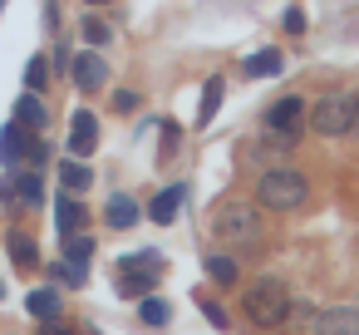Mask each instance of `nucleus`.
Here are the masks:
<instances>
[{"label": "nucleus", "mask_w": 359, "mask_h": 335, "mask_svg": "<svg viewBox=\"0 0 359 335\" xmlns=\"http://www.w3.org/2000/svg\"><path fill=\"white\" fill-rule=\"evenodd\" d=\"M222 89H226V84L212 74L207 89H202V114H197V124H212V119H217V109H222Z\"/></svg>", "instance_id": "nucleus-20"}, {"label": "nucleus", "mask_w": 359, "mask_h": 335, "mask_svg": "<svg viewBox=\"0 0 359 335\" xmlns=\"http://www.w3.org/2000/svg\"><path fill=\"white\" fill-rule=\"evenodd\" d=\"M158 276H163L158 251H133V256H118V266H114V286L128 301H143L148 291H158Z\"/></svg>", "instance_id": "nucleus-3"}, {"label": "nucleus", "mask_w": 359, "mask_h": 335, "mask_svg": "<svg viewBox=\"0 0 359 335\" xmlns=\"http://www.w3.org/2000/svg\"><path fill=\"white\" fill-rule=\"evenodd\" d=\"M349 133H359V94H354V124H349Z\"/></svg>", "instance_id": "nucleus-29"}, {"label": "nucleus", "mask_w": 359, "mask_h": 335, "mask_svg": "<svg viewBox=\"0 0 359 335\" xmlns=\"http://www.w3.org/2000/svg\"><path fill=\"white\" fill-rule=\"evenodd\" d=\"M202 315H207L212 325H222V330H226V315H222V306H212V301H202Z\"/></svg>", "instance_id": "nucleus-26"}, {"label": "nucleus", "mask_w": 359, "mask_h": 335, "mask_svg": "<svg viewBox=\"0 0 359 335\" xmlns=\"http://www.w3.org/2000/svg\"><path fill=\"white\" fill-rule=\"evenodd\" d=\"M60 183H65V192H89V183H94V173H89V163L84 158H69V163H60Z\"/></svg>", "instance_id": "nucleus-13"}, {"label": "nucleus", "mask_w": 359, "mask_h": 335, "mask_svg": "<svg viewBox=\"0 0 359 335\" xmlns=\"http://www.w3.org/2000/svg\"><path fill=\"white\" fill-rule=\"evenodd\" d=\"M305 335H359V310L354 306H325L310 315Z\"/></svg>", "instance_id": "nucleus-7"}, {"label": "nucleus", "mask_w": 359, "mask_h": 335, "mask_svg": "<svg viewBox=\"0 0 359 335\" xmlns=\"http://www.w3.org/2000/svg\"><path fill=\"white\" fill-rule=\"evenodd\" d=\"M74 84H79L84 94L104 89V84H109V65H104V55H94V50H79V55H74Z\"/></svg>", "instance_id": "nucleus-8"}, {"label": "nucleus", "mask_w": 359, "mask_h": 335, "mask_svg": "<svg viewBox=\"0 0 359 335\" xmlns=\"http://www.w3.org/2000/svg\"><path fill=\"white\" fill-rule=\"evenodd\" d=\"M25 310H30L35 320H60V291H50V286L30 291V296H25Z\"/></svg>", "instance_id": "nucleus-15"}, {"label": "nucleus", "mask_w": 359, "mask_h": 335, "mask_svg": "<svg viewBox=\"0 0 359 335\" xmlns=\"http://www.w3.org/2000/svg\"><path fill=\"white\" fill-rule=\"evenodd\" d=\"M0 163L6 168H45V138L11 119L6 129H0Z\"/></svg>", "instance_id": "nucleus-4"}, {"label": "nucleus", "mask_w": 359, "mask_h": 335, "mask_svg": "<svg viewBox=\"0 0 359 335\" xmlns=\"http://www.w3.org/2000/svg\"><path fill=\"white\" fill-rule=\"evenodd\" d=\"M55 271V281H65V286H84V271H74L69 261H60V266H50Z\"/></svg>", "instance_id": "nucleus-25"}, {"label": "nucleus", "mask_w": 359, "mask_h": 335, "mask_svg": "<svg viewBox=\"0 0 359 335\" xmlns=\"http://www.w3.org/2000/svg\"><path fill=\"white\" fill-rule=\"evenodd\" d=\"M0 6H6V0H0Z\"/></svg>", "instance_id": "nucleus-32"}, {"label": "nucleus", "mask_w": 359, "mask_h": 335, "mask_svg": "<svg viewBox=\"0 0 359 335\" xmlns=\"http://www.w3.org/2000/svg\"><path fill=\"white\" fill-rule=\"evenodd\" d=\"M84 6H109V0H84Z\"/></svg>", "instance_id": "nucleus-31"}, {"label": "nucleus", "mask_w": 359, "mask_h": 335, "mask_svg": "<svg viewBox=\"0 0 359 335\" xmlns=\"http://www.w3.org/2000/svg\"><path fill=\"white\" fill-rule=\"evenodd\" d=\"M114 104H118V109H123V114H128V109H138V94H128V89H123V94H118V99H114Z\"/></svg>", "instance_id": "nucleus-28"}, {"label": "nucleus", "mask_w": 359, "mask_h": 335, "mask_svg": "<svg viewBox=\"0 0 359 335\" xmlns=\"http://www.w3.org/2000/svg\"><path fill=\"white\" fill-rule=\"evenodd\" d=\"M241 310H246L261 330H280V325L290 320V310H295V296H290V286H285L280 276H256V281L246 286V296H241Z\"/></svg>", "instance_id": "nucleus-1"}, {"label": "nucleus", "mask_w": 359, "mask_h": 335, "mask_svg": "<svg viewBox=\"0 0 359 335\" xmlns=\"http://www.w3.org/2000/svg\"><path fill=\"white\" fill-rule=\"evenodd\" d=\"M300 114H305V104L290 94V99H280V104L266 114V124H271V129H295V124H300Z\"/></svg>", "instance_id": "nucleus-18"}, {"label": "nucleus", "mask_w": 359, "mask_h": 335, "mask_svg": "<svg viewBox=\"0 0 359 335\" xmlns=\"http://www.w3.org/2000/svg\"><path fill=\"white\" fill-rule=\"evenodd\" d=\"M50 325H55V320H50ZM50 335H74V330H65V325H55V330H50Z\"/></svg>", "instance_id": "nucleus-30"}, {"label": "nucleus", "mask_w": 359, "mask_h": 335, "mask_svg": "<svg viewBox=\"0 0 359 335\" xmlns=\"http://www.w3.org/2000/svg\"><path fill=\"white\" fill-rule=\"evenodd\" d=\"M15 124H25V129H35V133H45V124H50V109L40 104V94H35V89L15 99Z\"/></svg>", "instance_id": "nucleus-11"}, {"label": "nucleus", "mask_w": 359, "mask_h": 335, "mask_svg": "<svg viewBox=\"0 0 359 335\" xmlns=\"http://www.w3.org/2000/svg\"><path fill=\"white\" fill-rule=\"evenodd\" d=\"M138 315H143V325H168V320H172V306L158 301V296H143V301H138Z\"/></svg>", "instance_id": "nucleus-22"}, {"label": "nucleus", "mask_w": 359, "mask_h": 335, "mask_svg": "<svg viewBox=\"0 0 359 335\" xmlns=\"http://www.w3.org/2000/svg\"><path fill=\"white\" fill-rule=\"evenodd\" d=\"M45 84H50V60H30L25 65V89H35V94H45Z\"/></svg>", "instance_id": "nucleus-23"}, {"label": "nucleus", "mask_w": 359, "mask_h": 335, "mask_svg": "<svg viewBox=\"0 0 359 335\" xmlns=\"http://www.w3.org/2000/svg\"><path fill=\"white\" fill-rule=\"evenodd\" d=\"M84 40L89 45H109V25L104 20H84Z\"/></svg>", "instance_id": "nucleus-24"}, {"label": "nucleus", "mask_w": 359, "mask_h": 335, "mask_svg": "<svg viewBox=\"0 0 359 335\" xmlns=\"http://www.w3.org/2000/svg\"><path fill=\"white\" fill-rule=\"evenodd\" d=\"M246 74H251V79H271V74H280V55H276V50H256V55L246 60Z\"/></svg>", "instance_id": "nucleus-19"}, {"label": "nucleus", "mask_w": 359, "mask_h": 335, "mask_svg": "<svg viewBox=\"0 0 359 335\" xmlns=\"http://www.w3.org/2000/svg\"><path fill=\"white\" fill-rule=\"evenodd\" d=\"M138 217H143V212H138V202H133L128 192H114V197H109V207H104V222H109L114 232L138 227Z\"/></svg>", "instance_id": "nucleus-10"}, {"label": "nucleus", "mask_w": 359, "mask_h": 335, "mask_svg": "<svg viewBox=\"0 0 359 335\" xmlns=\"http://www.w3.org/2000/svg\"><path fill=\"white\" fill-rule=\"evenodd\" d=\"M354 124V94H325L315 109H310V129L320 138H344Z\"/></svg>", "instance_id": "nucleus-5"}, {"label": "nucleus", "mask_w": 359, "mask_h": 335, "mask_svg": "<svg viewBox=\"0 0 359 335\" xmlns=\"http://www.w3.org/2000/svg\"><path fill=\"white\" fill-rule=\"evenodd\" d=\"M11 251H15V266H20V271L40 266V251H35V242H30L25 232H11Z\"/></svg>", "instance_id": "nucleus-21"}, {"label": "nucleus", "mask_w": 359, "mask_h": 335, "mask_svg": "<svg viewBox=\"0 0 359 335\" xmlns=\"http://www.w3.org/2000/svg\"><path fill=\"white\" fill-rule=\"evenodd\" d=\"M99 148V119L89 114V109H79L74 119H69V153L74 158H89Z\"/></svg>", "instance_id": "nucleus-9"}, {"label": "nucleus", "mask_w": 359, "mask_h": 335, "mask_svg": "<svg viewBox=\"0 0 359 335\" xmlns=\"http://www.w3.org/2000/svg\"><path fill=\"white\" fill-rule=\"evenodd\" d=\"M285 30H290V35H300V30H305V15H300V11H290V15H285Z\"/></svg>", "instance_id": "nucleus-27"}, {"label": "nucleus", "mask_w": 359, "mask_h": 335, "mask_svg": "<svg viewBox=\"0 0 359 335\" xmlns=\"http://www.w3.org/2000/svg\"><path fill=\"white\" fill-rule=\"evenodd\" d=\"M182 197H187L182 188H163V192L153 197V207H148V217H153L158 227H168V222L177 217V207H182Z\"/></svg>", "instance_id": "nucleus-14"}, {"label": "nucleus", "mask_w": 359, "mask_h": 335, "mask_svg": "<svg viewBox=\"0 0 359 335\" xmlns=\"http://www.w3.org/2000/svg\"><path fill=\"white\" fill-rule=\"evenodd\" d=\"M89 256H94V237H84V232H79V237H65V261H69L74 271L89 276Z\"/></svg>", "instance_id": "nucleus-16"}, {"label": "nucleus", "mask_w": 359, "mask_h": 335, "mask_svg": "<svg viewBox=\"0 0 359 335\" xmlns=\"http://www.w3.org/2000/svg\"><path fill=\"white\" fill-rule=\"evenodd\" d=\"M55 222H60V237L84 232V202H79L74 192H65V197H60V207H55Z\"/></svg>", "instance_id": "nucleus-12"}, {"label": "nucleus", "mask_w": 359, "mask_h": 335, "mask_svg": "<svg viewBox=\"0 0 359 335\" xmlns=\"http://www.w3.org/2000/svg\"><path fill=\"white\" fill-rule=\"evenodd\" d=\"M207 276H212L217 286H236L241 266H236V256H226V251H212V256H207Z\"/></svg>", "instance_id": "nucleus-17"}, {"label": "nucleus", "mask_w": 359, "mask_h": 335, "mask_svg": "<svg viewBox=\"0 0 359 335\" xmlns=\"http://www.w3.org/2000/svg\"><path fill=\"white\" fill-rule=\"evenodd\" d=\"M305 197H310V183L290 163H271L256 183V202L271 207V212H295V207H305Z\"/></svg>", "instance_id": "nucleus-2"}, {"label": "nucleus", "mask_w": 359, "mask_h": 335, "mask_svg": "<svg viewBox=\"0 0 359 335\" xmlns=\"http://www.w3.org/2000/svg\"><path fill=\"white\" fill-rule=\"evenodd\" d=\"M212 227H217V237H222V242H256V237H261V212H256L251 202H241V197H236V202H226V207L217 212V222H212Z\"/></svg>", "instance_id": "nucleus-6"}]
</instances>
